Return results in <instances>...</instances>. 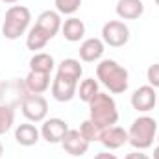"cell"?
Returning a JSON list of instances; mask_svg holds the SVG:
<instances>
[{
    "mask_svg": "<svg viewBox=\"0 0 159 159\" xmlns=\"http://www.w3.org/2000/svg\"><path fill=\"white\" fill-rule=\"evenodd\" d=\"M96 78L100 83L113 94H122L128 91L129 85V74L128 70L119 65L115 59H102L96 65Z\"/></svg>",
    "mask_w": 159,
    "mask_h": 159,
    "instance_id": "6da1fadb",
    "label": "cell"
},
{
    "mask_svg": "<svg viewBox=\"0 0 159 159\" xmlns=\"http://www.w3.org/2000/svg\"><path fill=\"white\" fill-rule=\"evenodd\" d=\"M89 119L93 120L98 128L106 129L109 126H115L119 122V109L117 102L107 93H98L89 104Z\"/></svg>",
    "mask_w": 159,
    "mask_h": 159,
    "instance_id": "7a4b0ae2",
    "label": "cell"
},
{
    "mask_svg": "<svg viewBox=\"0 0 159 159\" xmlns=\"http://www.w3.org/2000/svg\"><path fill=\"white\" fill-rule=\"evenodd\" d=\"M157 137V120L148 115H141L131 122L128 129V143L135 150H148Z\"/></svg>",
    "mask_w": 159,
    "mask_h": 159,
    "instance_id": "3957f363",
    "label": "cell"
},
{
    "mask_svg": "<svg viewBox=\"0 0 159 159\" xmlns=\"http://www.w3.org/2000/svg\"><path fill=\"white\" fill-rule=\"evenodd\" d=\"M32 11L26 6H11L2 20V35L9 41H17L30 30Z\"/></svg>",
    "mask_w": 159,
    "mask_h": 159,
    "instance_id": "277c9868",
    "label": "cell"
},
{
    "mask_svg": "<svg viewBox=\"0 0 159 159\" xmlns=\"http://www.w3.org/2000/svg\"><path fill=\"white\" fill-rule=\"evenodd\" d=\"M20 109L22 115L28 122H43L48 115V102L43 94H26L20 100Z\"/></svg>",
    "mask_w": 159,
    "mask_h": 159,
    "instance_id": "5b68a950",
    "label": "cell"
},
{
    "mask_svg": "<svg viewBox=\"0 0 159 159\" xmlns=\"http://www.w3.org/2000/svg\"><path fill=\"white\" fill-rule=\"evenodd\" d=\"M102 41L107 46L120 48L129 41V28L122 20H107L102 26Z\"/></svg>",
    "mask_w": 159,
    "mask_h": 159,
    "instance_id": "8992f818",
    "label": "cell"
},
{
    "mask_svg": "<svg viewBox=\"0 0 159 159\" xmlns=\"http://www.w3.org/2000/svg\"><path fill=\"white\" fill-rule=\"evenodd\" d=\"M70 128H69L67 120L54 117V119L43 120V126H41L39 131H41V137L46 143H50V144H61V141H63V137H65V133Z\"/></svg>",
    "mask_w": 159,
    "mask_h": 159,
    "instance_id": "52a82bcc",
    "label": "cell"
},
{
    "mask_svg": "<svg viewBox=\"0 0 159 159\" xmlns=\"http://www.w3.org/2000/svg\"><path fill=\"white\" fill-rule=\"evenodd\" d=\"M157 104V93L152 85H141L131 94V107L139 113H148Z\"/></svg>",
    "mask_w": 159,
    "mask_h": 159,
    "instance_id": "ba28073f",
    "label": "cell"
},
{
    "mask_svg": "<svg viewBox=\"0 0 159 159\" xmlns=\"http://www.w3.org/2000/svg\"><path fill=\"white\" fill-rule=\"evenodd\" d=\"M50 91H52V98L54 100H57V102H70L76 96V93H78V81L56 74V78L52 80Z\"/></svg>",
    "mask_w": 159,
    "mask_h": 159,
    "instance_id": "9c48e42d",
    "label": "cell"
},
{
    "mask_svg": "<svg viewBox=\"0 0 159 159\" xmlns=\"http://www.w3.org/2000/svg\"><path fill=\"white\" fill-rule=\"evenodd\" d=\"M61 146H63V150H65L69 156H72V157H81V156L87 154L91 143H89L87 139H83V135L80 133V129H69V131L65 133L63 141H61Z\"/></svg>",
    "mask_w": 159,
    "mask_h": 159,
    "instance_id": "30bf717a",
    "label": "cell"
},
{
    "mask_svg": "<svg viewBox=\"0 0 159 159\" xmlns=\"http://www.w3.org/2000/svg\"><path fill=\"white\" fill-rule=\"evenodd\" d=\"M100 143L104 144V148L107 150H119L122 148L126 143H128V131L120 126H109L106 129H102V135H100Z\"/></svg>",
    "mask_w": 159,
    "mask_h": 159,
    "instance_id": "8fae6325",
    "label": "cell"
},
{
    "mask_svg": "<svg viewBox=\"0 0 159 159\" xmlns=\"http://www.w3.org/2000/svg\"><path fill=\"white\" fill-rule=\"evenodd\" d=\"M104 50H106L104 41L98 37H89L80 44V59L85 63H94L104 56Z\"/></svg>",
    "mask_w": 159,
    "mask_h": 159,
    "instance_id": "7c38bea8",
    "label": "cell"
},
{
    "mask_svg": "<svg viewBox=\"0 0 159 159\" xmlns=\"http://www.w3.org/2000/svg\"><path fill=\"white\" fill-rule=\"evenodd\" d=\"M61 24H63V22H61V17H59V13L54 11V9L43 11L39 17H37V20H35V26H39L50 39H54V37L61 32Z\"/></svg>",
    "mask_w": 159,
    "mask_h": 159,
    "instance_id": "4fadbf2b",
    "label": "cell"
},
{
    "mask_svg": "<svg viewBox=\"0 0 159 159\" xmlns=\"http://www.w3.org/2000/svg\"><path fill=\"white\" fill-rule=\"evenodd\" d=\"M115 11L120 20H135L144 13V2L143 0H119Z\"/></svg>",
    "mask_w": 159,
    "mask_h": 159,
    "instance_id": "5bb4252c",
    "label": "cell"
},
{
    "mask_svg": "<svg viewBox=\"0 0 159 159\" xmlns=\"http://www.w3.org/2000/svg\"><path fill=\"white\" fill-rule=\"evenodd\" d=\"M39 139H41V131L32 122H24V124H19L15 128V141L20 146H34V144L39 143Z\"/></svg>",
    "mask_w": 159,
    "mask_h": 159,
    "instance_id": "9a60e30c",
    "label": "cell"
},
{
    "mask_svg": "<svg viewBox=\"0 0 159 159\" xmlns=\"http://www.w3.org/2000/svg\"><path fill=\"white\" fill-rule=\"evenodd\" d=\"M50 80H52L50 74H46V72L30 70L28 76L24 78V85H26L28 93H32V94H43V93H46V91L52 87Z\"/></svg>",
    "mask_w": 159,
    "mask_h": 159,
    "instance_id": "2e32d148",
    "label": "cell"
},
{
    "mask_svg": "<svg viewBox=\"0 0 159 159\" xmlns=\"http://www.w3.org/2000/svg\"><path fill=\"white\" fill-rule=\"evenodd\" d=\"M61 34L69 43H78L85 35V24H83V20H80L78 17H69L61 24Z\"/></svg>",
    "mask_w": 159,
    "mask_h": 159,
    "instance_id": "e0dca14e",
    "label": "cell"
},
{
    "mask_svg": "<svg viewBox=\"0 0 159 159\" xmlns=\"http://www.w3.org/2000/svg\"><path fill=\"white\" fill-rule=\"evenodd\" d=\"M57 74L63 76V78L80 81L81 74H83V67L80 65L78 59H74V57H67V59H63V61L57 65Z\"/></svg>",
    "mask_w": 159,
    "mask_h": 159,
    "instance_id": "ac0fdd59",
    "label": "cell"
},
{
    "mask_svg": "<svg viewBox=\"0 0 159 159\" xmlns=\"http://www.w3.org/2000/svg\"><path fill=\"white\" fill-rule=\"evenodd\" d=\"M56 69V61L50 54L46 52H35L30 59V70H35V72H46L50 74L52 70Z\"/></svg>",
    "mask_w": 159,
    "mask_h": 159,
    "instance_id": "d6986e66",
    "label": "cell"
},
{
    "mask_svg": "<svg viewBox=\"0 0 159 159\" xmlns=\"http://www.w3.org/2000/svg\"><path fill=\"white\" fill-rule=\"evenodd\" d=\"M48 41H52V39L41 30L39 26L34 24V26L28 30V35H26V46H28V50H32V52L43 50V48L48 44Z\"/></svg>",
    "mask_w": 159,
    "mask_h": 159,
    "instance_id": "ffe728a7",
    "label": "cell"
},
{
    "mask_svg": "<svg viewBox=\"0 0 159 159\" xmlns=\"http://www.w3.org/2000/svg\"><path fill=\"white\" fill-rule=\"evenodd\" d=\"M100 93V89H98V81L94 78H87V80H81V83L78 85V94L80 100L81 102H85V104H89L96 94Z\"/></svg>",
    "mask_w": 159,
    "mask_h": 159,
    "instance_id": "44dd1931",
    "label": "cell"
},
{
    "mask_svg": "<svg viewBox=\"0 0 159 159\" xmlns=\"http://www.w3.org/2000/svg\"><path fill=\"white\" fill-rule=\"evenodd\" d=\"M80 133H81L83 139H87L89 143H96V141H100L102 128H98L91 119H87V120L81 122V126H80Z\"/></svg>",
    "mask_w": 159,
    "mask_h": 159,
    "instance_id": "7402d4cb",
    "label": "cell"
},
{
    "mask_svg": "<svg viewBox=\"0 0 159 159\" xmlns=\"http://www.w3.org/2000/svg\"><path fill=\"white\" fill-rule=\"evenodd\" d=\"M15 122V111L11 106H0V135L7 133Z\"/></svg>",
    "mask_w": 159,
    "mask_h": 159,
    "instance_id": "603a6c76",
    "label": "cell"
},
{
    "mask_svg": "<svg viewBox=\"0 0 159 159\" xmlns=\"http://www.w3.org/2000/svg\"><path fill=\"white\" fill-rule=\"evenodd\" d=\"M56 11L63 15H74L81 6V0H54Z\"/></svg>",
    "mask_w": 159,
    "mask_h": 159,
    "instance_id": "cb8c5ba5",
    "label": "cell"
},
{
    "mask_svg": "<svg viewBox=\"0 0 159 159\" xmlns=\"http://www.w3.org/2000/svg\"><path fill=\"white\" fill-rule=\"evenodd\" d=\"M146 80H148V85H152L154 89H159V63H154L148 67Z\"/></svg>",
    "mask_w": 159,
    "mask_h": 159,
    "instance_id": "d4e9b609",
    "label": "cell"
},
{
    "mask_svg": "<svg viewBox=\"0 0 159 159\" xmlns=\"http://www.w3.org/2000/svg\"><path fill=\"white\" fill-rule=\"evenodd\" d=\"M124 159H150V157H148V156H146L143 150H135V152L128 154V156H126Z\"/></svg>",
    "mask_w": 159,
    "mask_h": 159,
    "instance_id": "484cf974",
    "label": "cell"
},
{
    "mask_svg": "<svg viewBox=\"0 0 159 159\" xmlns=\"http://www.w3.org/2000/svg\"><path fill=\"white\" fill-rule=\"evenodd\" d=\"M94 159H119L115 154H109V152H102V154H96Z\"/></svg>",
    "mask_w": 159,
    "mask_h": 159,
    "instance_id": "4316f807",
    "label": "cell"
},
{
    "mask_svg": "<svg viewBox=\"0 0 159 159\" xmlns=\"http://www.w3.org/2000/svg\"><path fill=\"white\" fill-rule=\"evenodd\" d=\"M154 159H159V144L154 148Z\"/></svg>",
    "mask_w": 159,
    "mask_h": 159,
    "instance_id": "83f0119b",
    "label": "cell"
},
{
    "mask_svg": "<svg viewBox=\"0 0 159 159\" xmlns=\"http://www.w3.org/2000/svg\"><path fill=\"white\" fill-rule=\"evenodd\" d=\"M0 2H4V4H17V2H20V0H0Z\"/></svg>",
    "mask_w": 159,
    "mask_h": 159,
    "instance_id": "f1b7e54d",
    "label": "cell"
},
{
    "mask_svg": "<svg viewBox=\"0 0 159 159\" xmlns=\"http://www.w3.org/2000/svg\"><path fill=\"white\" fill-rule=\"evenodd\" d=\"M4 156V144H2V141H0V157Z\"/></svg>",
    "mask_w": 159,
    "mask_h": 159,
    "instance_id": "f546056e",
    "label": "cell"
},
{
    "mask_svg": "<svg viewBox=\"0 0 159 159\" xmlns=\"http://www.w3.org/2000/svg\"><path fill=\"white\" fill-rule=\"evenodd\" d=\"M154 2H156V4H157V6H159V0H154Z\"/></svg>",
    "mask_w": 159,
    "mask_h": 159,
    "instance_id": "4dcf8cb0",
    "label": "cell"
},
{
    "mask_svg": "<svg viewBox=\"0 0 159 159\" xmlns=\"http://www.w3.org/2000/svg\"><path fill=\"white\" fill-rule=\"evenodd\" d=\"M156 139H157V143H159V133H157V137H156Z\"/></svg>",
    "mask_w": 159,
    "mask_h": 159,
    "instance_id": "1f68e13d",
    "label": "cell"
},
{
    "mask_svg": "<svg viewBox=\"0 0 159 159\" xmlns=\"http://www.w3.org/2000/svg\"><path fill=\"white\" fill-rule=\"evenodd\" d=\"M0 30H2V20H0Z\"/></svg>",
    "mask_w": 159,
    "mask_h": 159,
    "instance_id": "d6a6232c",
    "label": "cell"
},
{
    "mask_svg": "<svg viewBox=\"0 0 159 159\" xmlns=\"http://www.w3.org/2000/svg\"><path fill=\"white\" fill-rule=\"evenodd\" d=\"M157 104H159V94H157Z\"/></svg>",
    "mask_w": 159,
    "mask_h": 159,
    "instance_id": "836d02e7",
    "label": "cell"
}]
</instances>
